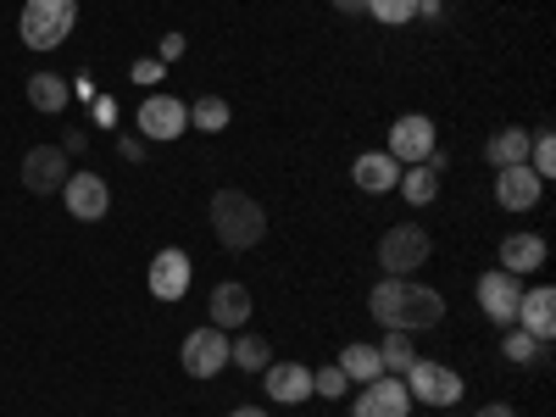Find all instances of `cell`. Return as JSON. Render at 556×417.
<instances>
[{"label":"cell","mask_w":556,"mask_h":417,"mask_svg":"<svg viewBox=\"0 0 556 417\" xmlns=\"http://www.w3.org/2000/svg\"><path fill=\"white\" fill-rule=\"evenodd\" d=\"M367 312H374L384 329L417 334V329H434L445 317V295L429 285H412V278H379L374 295H367Z\"/></svg>","instance_id":"obj_1"},{"label":"cell","mask_w":556,"mask_h":417,"mask_svg":"<svg viewBox=\"0 0 556 417\" xmlns=\"http://www.w3.org/2000/svg\"><path fill=\"white\" fill-rule=\"evenodd\" d=\"M206 217H212V235H217L223 251H256L262 235H267V212L245 190H217L212 206H206Z\"/></svg>","instance_id":"obj_2"},{"label":"cell","mask_w":556,"mask_h":417,"mask_svg":"<svg viewBox=\"0 0 556 417\" xmlns=\"http://www.w3.org/2000/svg\"><path fill=\"white\" fill-rule=\"evenodd\" d=\"M73 23H78V0H28L17 17V34L28 51H56L73 34Z\"/></svg>","instance_id":"obj_3"},{"label":"cell","mask_w":556,"mask_h":417,"mask_svg":"<svg viewBox=\"0 0 556 417\" xmlns=\"http://www.w3.org/2000/svg\"><path fill=\"white\" fill-rule=\"evenodd\" d=\"M429 256H434L429 228H417V223H395V228H384V240H379V267H384V278H412Z\"/></svg>","instance_id":"obj_4"},{"label":"cell","mask_w":556,"mask_h":417,"mask_svg":"<svg viewBox=\"0 0 556 417\" xmlns=\"http://www.w3.org/2000/svg\"><path fill=\"white\" fill-rule=\"evenodd\" d=\"M406 395H412V406L417 401H424V406H456L462 401V374H456V367H445V362H429V356H417L412 367H406Z\"/></svg>","instance_id":"obj_5"},{"label":"cell","mask_w":556,"mask_h":417,"mask_svg":"<svg viewBox=\"0 0 556 417\" xmlns=\"http://www.w3.org/2000/svg\"><path fill=\"white\" fill-rule=\"evenodd\" d=\"M178 362H184V374H190V379H217L223 367H228V334L212 329V323H201V329L184 334Z\"/></svg>","instance_id":"obj_6"},{"label":"cell","mask_w":556,"mask_h":417,"mask_svg":"<svg viewBox=\"0 0 556 417\" xmlns=\"http://www.w3.org/2000/svg\"><path fill=\"white\" fill-rule=\"evenodd\" d=\"M434 117H424V112H406V117H395L390 123V156L401 162V167H417V162H429L434 156Z\"/></svg>","instance_id":"obj_7"},{"label":"cell","mask_w":556,"mask_h":417,"mask_svg":"<svg viewBox=\"0 0 556 417\" xmlns=\"http://www.w3.org/2000/svg\"><path fill=\"white\" fill-rule=\"evenodd\" d=\"M134 128H139V139H173L190 128V106H184L178 96H146L139 101V112H134Z\"/></svg>","instance_id":"obj_8"},{"label":"cell","mask_w":556,"mask_h":417,"mask_svg":"<svg viewBox=\"0 0 556 417\" xmlns=\"http://www.w3.org/2000/svg\"><path fill=\"white\" fill-rule=\"evenodd\" d=\"M473 290H479L484 317H490V323H501V329H513V323H518V301H523V278L490 267V273H479V285H473Z\"/></svg>","instance_id":"obj_9"},{"label":"cell","mask_w":556,"mask_h":417,"mask_svg":"<svg viewBox=\"0 0 556 417\" xmlns=\"http://www.w3.org/2000/svg\"><path fill=\"white\" fill-rule=\"evenodd\" d=\"M412 412V395H406V379L401 374H379L356 390V406L351 417H406Z\"/></svg>","instance_id":"obj_10"},{"label":"cell","mask_w":556,"mask_h":417,"mask_svg":"<svg viewBox=\"0 0 556 417\" xmlns=\"http://www.w3.org/2000/svg\"><path fill=\"white\" fill-rule=\"evenodd\" d=\"M190 278H195V267H190V256H184L178 245H167V251H156L151 256V273H146V285H151V295L156 301H184L190 295Z\"/></svg>","instance_id":"obj_11"},{"label":"cell","mask_w":556,"mask_h":417,"mask_svg":"<svg viewBox=\"0 0 556 417\" xmlns=\"http://www.w3.org/2000/svg\"><path fill=\"white\" fill-rule=\"evenodd\" d=\"M62 201H67V212H73L78 223H101V217L112 212V190H106L101 173H67Z\"/></svg>","instance_id":"obj_12"},{"label":"cell","mask_w":556,"mask_h":417,"mask_svg":"<svg viewBox=\"0 0 556 417\" xmlns=\"http://www.w3.org/2000/svg\"><path fill=\"white\" fill-rule=\"evenodd\" d=\"M67 151L62 146H34L28 156H23V184H28V190L34 195H56L62 190V184H67Z\"/></svg>","instance_id":"obj_13"},{"label":"cell","mask_w":556,"mask_h":417,"mask_svg":"<svg viewBox=\"0 0 556 417\" xmlns=\"http://www.w3.org/2000/svg\"><path fill=\"white\" fill-rule=\"evenodd\" d=\"M545 195V178L529 167H495V201L501 212H534Z\"/></svg>","instance_id":"obj_14"},{"label":"cell","mask_w":556,"mask_h":417,"mask_svg":"<svg viewBox=\"0 0 556 417\" xmlns=\"http://www.w3.org/2000/svg\"><path fill=\"white\" fill-rule=\"evenodd\" d=\"M251 312H256V301H251V290L240 285V278H223V285H212V329H245L251 323Z\"/></svg>","instance_id":"obj_15"},{"label":"cell","mask_w":556,"mask_h":417,"mask_svg":"<svg viewBox=\"0 0 556 417\" xmlns=\"http://www.w3.org/2000/svg\"><path fill=\"white\" fill-rule=\"evenodd\" d=\"M262 390L278 406H301L312 395V367H301V362H267L262 367Z\"/></svg>","instance_id":"obj_16"},{"label":"cell","mask_w":556,"mask_h":417,"mask_svg":"<svg viewBox=\"0 0 556 417\" xmlns=\"http://www.w3.org/2000/svg\"><path fill=\"white\" fill-rule=\"evenodd\" d=\"M351 178H356V190L362 195H390L395 184H401V162L390 151H362L351 162Z\"/></svg>","instance_id":"obj_17"},{"label":"cell","mask_w":556,"mask_h":417,"mask_svg":"<svg viewBox=\"0 0 556 417\" xmlns=\"http://www.w3.org/2000/svg\"><path fill=\"white\" fill-rule=\"evenodd\" d=\"M518 329H529L540 345L556 340V290H551V285L523 290V301H518Z\"/></svg>","instance_id":"obj_18"},{"label":"cell","mask_w":556,"mask_h":417,"mask_svg":"<svg viewBox=\"0 0 556 417\" xmlns=\"http://www.w3.org/2000/svg\"><path fill=\"white\" fill-rule=\"evenodd\" d=\"M540 267H545V240L540 235H506L501 240V273L523 278V273H540Z\"/></svg>","instance_id":"obj_19"},{"label":"cell","mask_w":556,"mask_h":417,"mask_svg":"<svg viewBox=\"0 0 556 417\" xmlns=\"http://www.w3.org/2000/svg\"><path fill=\"white\" fill-rule=\"evenodd\" d=\"M67 101H73V84H67L62 73H34V78H28V106H34V112L56 117V112H67Z\"/></svg>","instance_id":"obj_20"},{"label":"cell","mask_w":556,"mask_h":417,"mask_svg":"<svg viewBox=\"0 0 556 417\" xmlns=\"http://www.w3.org/2000/svg\"><path fill=\"white\" fill-rule=\"evenodd\" d=\"M484 162H490V167H529V128H501V134H490Z\"/></svg>","instance_id":"obj_21"},{"label":"cell","mask_w":556,"mask_h":417,"mask_svg":"<svg viewBox=\"0 0 556 417\" xmlns=\"http://www.w3.org/2000/svg\"><path fill=\"white\" fill-rule=\"evenodd\" d=\"M340 374H345L351 384H367V379H379V374H384V362H379V345H362V340H351V345L340 351Z\"/></svg>","instance_id":"obj_22"},{"label":"cell","mask_w":556,"mask_h":417,"mask_svg":"<svg viewBox=\"0 0 556 417\" xmlns=\"http://www.w3.org/2000/svg\"><path fill=\"white\" fill-rule=\"evenodd\" d=\"M395 190L406 195V206H429L434 195H440V173L429 167V162H417V167H401V184Z\"/></svg>","instance_id":"obj_23"},{"label":"cell","mask_w":556,"mask_h":417,"mask_svg":"<svg viewBox=\"0 0 556 417\" xmlns=\"http://www.w3.org/2000/svg\"><path fill=\"white\" fill-rule=\"evenodd\" d=\"M273 362V345L262 334H240L228 340V367H240V374H262V367Z\"/></svg>","instance_id":"obj_24"},{"label":"cell","mask_w":556,"mask_h":417,"mask_svg":"<svg viewBox=\"0 0 556 417\" xmlns=\"http://www.w3.org/2000/svg\"><path fill=\"white\" fill-rule=\"evenodd\" d=\"M228 123H235V112H228L223 96H201V101L190 106V128H201V134H223Z\"/></svg>","instance_id":"obj_25"},{"label":"cell","mask_w":556,"mask_h":417,"mask_svg":"<svg viewBox=\"0 0 556 417\" xmlns=\"http://www.w3.org/2000/svg\"><path fill=\"white\" fill-rule=\"evenodd\" d=\"M379 362H384V374H406V367L417 362V345H412V334L390 329V334H384V345H379Z\"/></svg>","instance_id":"obj_26"},{"label":"cell","mask_w":556,"mask_h":417,"mask_svg":"<svg viewBox=\"0 0 556 417\" xmlns=\"http://www.w3.org/2000/svg\"><path fill=\"white\" fill-rule=\"evenodd\" d=\"M529 173H540V178L556 173V134H551V128L529 134Z\"/></svg>","instance_id":"obj_27"},{"label":"cell","mask_w":556,"mask_h":417,"mask_svg":"<svg viewBox=\"0 0 556 417\" xmlns=\"http://www.w3.org/2000/svg\"><path fill=\"white\" fill-rule=\"evenodd\" d=\"M367 17H379L384 28H406L417 17V0H367Z\"/></svg>","instance_id":"obj_28"},{"label":"cell","mask_w":556,"mask_h":417,"mask_svg":"<svg viewBox=\"0 0 556 417\" xmlns=\"http://www.w3.org/2000/svg\"><path fill=\"white\" fill-rule=\"evenodd\" d=\"M501 356H506V362H534V356H540V340L513 323V329H506V340H501Z\"/></svg>","instance_id":"obj_29"},{"label":"cell","mask_w":556,"mask_h":417,"mask_svg":"<svg viewBox=\"0 0 556 417\" xmlns=\"http://www.w3.org/2000/svg\"><path fill=\"white\" fill-rule=\"evenodd\" d=\"M345 390H351V379L340 374V362L323 367V374H312V395H323V401H345Z\"/></svg>","instance_id":"obj_30"},{"label":"cell","mask_w":556,"mask_h":417,"mask_svg":"<svg viewBox=\"0 0 556 417\" xmlns=\"http://www.w3.org/2000/svg\"><path fill=\"white\" fill-rule=\"evenodd\" d=\"M128 78H134L139 89H156V84L167 78V67H162L156 56H146V62H134V67H128Z\"/></svg>","instance_id":"obj_31"},{"label":"cell","mask_w":556,"mask_h":417,"mask_svg":"<svg viewBox=\"0 0 556 417\" xmlns=\"http://www.w3.org/2000/svg\"><path fill=\"white\" fill-rule=\"evenodd\" d=\"M184 51H190V39H184V34H162V45H156V62L167 67V62H178Z\"/></svg>","instance_id":"obj_32"},{"label":"cell","mask_w":556,"mask_h":417,"mask_svg":"<svg viewBox=\"0 0 556 417\" xmlns=\"http://www.w3.org/2000/svg\"><path fill=\"white\" fill-rule=\"evenodd\" d=\"M146 146H151V139H139V134H117V151H123L128 162H146Z\"/></svg>","instance_id":"obj_33"},{"label":"cell","mask_w":556,"mask_h":417,"mask_svg":"<svg viewBox=\"0 0 556 417\" xmlns=\"http://www.w3.org/2000/svg\"><path fill=\"white\" fill-rule=\"evenodd\" d=\"M84 146H89V128H67V134H62V151H67V156L84 151Z\"/></svg>","instance_id":"obj_34"},{"label":"cell","mask_w":556,"mask_h":417,"mask_svg":"<svg viewBox=\"0 0 556 417\" xmlns=\"http://www.w3.org/2000/svg\"><path fill=\"white\" fill-rule=\"evenodd\" d=\"M473 417H518V412H513V406H506V401H490V406H479Z\"/></svg>","instance_id":"obj_35"},{"label":"cell","mask_w":556,"mask_h":417,"mask_svg":"<svg viewBox=\"0 0 556 417\" xmlns=\"http://www.w3.org/2000/svg\"><path fill=\"white\" fill-rule=\"evenodd\" d=\"M334 12H345V17H362V12H367V0H334Z\"/></svg>","instance_id":"obj_36"},{"label":"cell","mask_w":556,"mask_h":417,"mask_svg":"<svg viewBox=\"0 0 556 417\" xmlns=\"http://www.w3.org/2000/svg\"><path fill=\"white\" fill-rule=\"evenodd\" d=\"M228 417H267V412H262V406H235Z\"/></svg>","instance_id":"obj_37"}]
</instances>
